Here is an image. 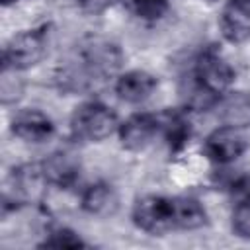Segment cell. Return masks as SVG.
Listing matches in <instances>:
<instances>
[{
    "label": "cell",
    "instance_id": "8",
    "mask_svg": "<svg viewBox=\"0 0 250 250\" xmlns=\"http://www.w3.org/2000/svg\"><path fill=\"white\" fill-rule=\"evenodd\" d=\"M53 121L39 109H21L12 119V133L27 143H43L53 135Z\"/></svg>",
    "mask_w": 250,
    "mask_h": 250
},
{
    "label": "cell",
    "instance_id": "6",
    "mask_svg": "<svg viewBox=\"0 0 250 250\" xmlns=\"http://www.w3.org/2000/svg\"><path fill=\"white\" fill-rule=\"evenodd\" d=\"M158 129H160L158 117L150 113H135L119 125V139L125 148L143 150L154 139Z\"/></svg>",
    "mask_w": 250,
    "mask_h": 250
},
{
    "label": "cell",
    "instance_id": "19",
    "mask_svg": "<svg viewBox=\"0 0 250 250\" xmlns=\"http://www.w3.org/2000/svg\"><path fill=\"white\" fill-rule=\"evenodd\" d=\"M230 6L240 16H250V0H230Z\"/></svg>",
    "mask_w": 250,
    "mask_h": 250
},
{
    "label": "cell",
    "instance_id": "5",
    "mask_svg": "<svg viewBox=\"0 0 250 250\" xmlns=\"http://www.w3.org/2000/svg\"><path fill=\"white\" fill-rule=\"evenodd\" d=\"M195 78L211 94H223L234 80V70L217 53H203L195 66Z\"/></svg>",
    "mask_w": 250,
    "mask_h": 250
},
{
    "label": "cell",
    "instance_id": "2",
    "mask_svg": "<svg viewBox=\"0 0 250 250\" xmlns=\"http://www.w3.org/2000/svg\"><path fill=\"white\" fill-rule=\"evenodd\" d=\"M70 125H72V133L78 139L102 141L115 131L117 117L107 105L98 104V102H90V104L76 107Z\"/></svg>",
    "mask_w": 250,
    "mask_h": 250
},
{
    "label": "cell",
    "instance_id": "10",
    "mask_svg": "<svg viewBox=\"0 0 250 250\" xmlns=\"http://www.w3.org/2000/svg\"><path fill=\"white\" fill-rule=\"evenodd\" d=\"M41 172L47 184L66 188L78 178V160L68 152H55L41 162Z\"/></svg>",
    "mask_w": 250,
    "mask_h": 250
},
{
    "label": "cell",
    "instance_id": "14",
    "mask_svg": "<svg viewBox=\"0 0 250 250\" xmlns=\"http://www.w3.org/2000/svg\"><path fill=\"white\" fill-rule=\"evenodd\" d=\"M160 121V119H158ZM160 125H164V131H166V139L170 141V145L174 146H180L188 141V135H189V127L188 123L184 121L182 115L178 113H166L164 115V121H160Z\"/></svg>",
    "mask_w": 250,
    "mask_h": 250
},
{
    "label": "cell",
    "instance_id": "3",
    "mask_svg": "<svg viewBox=\"0 0 250 250\" xmlns=\"http://www.w3.org/2000/svg\"><path fill=\"white\" fill-rule=\"evenodd\" d=\"M135 225L148 234H164L174 229L172 197L146 195L135 203L133 209Z\"/></svg>",
    "mask_w": 250,
    "mask_h": 250
},
{
    "label": "cell",
    "instance_id": "9",
    "mask_svg": "<svg viewBox=\"0 0 250 250\" xmlns=\"http://www.w3.org/2000/svg\"><path fill=\"white\" fill-rule=\"evenodd\" d=\"M156 88V78L145 70H129L119 76L115 92L123 102L139 104L145 102Z\"/></svg>",
    "mask_w": 250,
    "mask_h": 250
},
{
    "label": "cell",
    "instance_id": "18",
    "mask_svg": "<svg viewBox=\"0 0 250 250\" xmlns=\"http://www.w3.org/2000/svg\"><path fill=\"white\" fill-rule=\"evenodd\" d=\"M82 4H84V8L90 10V12H100V10H104L105 6H109L111 0H82Z\"/></svg>",
    "mask_w": 250,
    "mask_h": 250
},
{
    "label": "cell",
    "instance_id": "1",
    "mask_svg": "<svg viewBox=\"0 0 250 250\" xmlns=\"http://www.w3.org/2000/svg\"><path fill=\"white\" fill-rule=\"evenodd\" d=\"M121 64L117 45L102 37H90L78 47L76 59L62 72V82L72 90H84L96 80L113 74Z\"/></svg>",
    "mask_w": 250,
    "mask_h": 250
},
{
    "label": "cell",
    "instance_id": "20",
    "mask_svg": "<svg viewBox=\"0 0 250 250\" xmlns=\"http://www.w3.org/2000/svg\"><path fill=\"white\" fill-rule=\"evenodd\" d=\"M12 2H16V0H2V4H4V6H8V4H12Z\"/></svg>",
    "mask_w": 250,
    "mask_h": 250
},
{
    "label": "cell",
    "instance_id": "15",
    "mask_svg": "<svg viewBox=\"0 0 250 250\" xmlns=\"http://www.w3.org/2000/svg\"><path fill=\"white\" fill-rule=\"evenodd\" d=\"M41 246H51V248H78V246H86L84 240L70 229H57L53 230L45 242Z\"/></svg>",
    "mask_w": 250,
    "mask_h": 250
},
{
    "label": "cell",
    "instance_id": "4",
    "mask_svg": "<svg viewBox=\"0 0 250 250\" xmlns=\"http://www.w3.org/2000/svg\"><path fill=\"white\" fill-rule=\"evenodd\" d=\"M45 55V37L39 31H25L10 39L4 49V66L23 70L37 64Z\"/></svg>",
    "mask_w": 250,
    "mask_h": 250
},
{
    "label": "cell",
    "instance_id": "7",
    "mask_svg": "<svg viewBox=\"0 0 250 250\" xmlns=\"http://www.w3.org/2000/svg\"><path fill=\"white\" fill-rule=\"evenodd\" d=\"M246 148L244 137L234 127H221L213 131L205 141V154L219 164H227L236 160Z\"/></svg>",
    "mask_w": 250,
    "mask_h": 250
},
{
    "label": "cell",
    "instance_id": "17",
    "mask_svg": "<svg viewBox=\"0 0 250 250\" xmlns=\"http://www.w3.org/2000/svg\"><path fill=\"white\" fill-rule=\"evenodd\" d=\"M131 6L137 16L145 20H156L166 12L168 0H131Z\"/></svg>",
    "mask_w": 250,
    "mask_h": 250
},
{
    "label": "cell",
    "instance_id": "13",
    "mask_svg": "<svg viewBox=\"0 0 250 250\" xmlns=\"http://www.w3.org/2000/svg\"><path fill=\"white\" fill-rule=\"evenodd\" d=\"M172 211H174V229L193 230L207 223L205 209L201 207L199 201H195L191 197H174Z\"/></svg>",
    "mask_w": 250,
    "mask_h": 250
},
{
    "label": "cell",
    "instance_id": "12",
    "mask_svg": "<svg viewBox=\"0 0 250 250\" xmlns=\"http://www.w3.org/2000/svg\"><path fill=\"white\" fill-rule=\"evenodd\" d=\"M219 117L227 127H246L250 125V94L230 92L219 102Z\"/></svg>",
    "mask_w": 250,
    "mask_h": 250
},
{
    "label": "cell",
    "instance_id": "16",
    "mask_svg": "<svg viewBox=\"0 0 250 250\" xmlns=\"http://www.w3.org/2000/svg\"><path fill=\"white\" fill-rule=\"evenodd\" d=\"M232 230L240 238H250V199L236 203L232 213Z\"/></svg>",
    "mask_w": 250,
    "mask_h": 250
},
{
    "label": "cell",
    "instance_id": "11",
    "mask_svg": "<svg viewBox=\"0 0 250 250\" xmlns=\"http://www.w3.org/2000/svg\"><path fill=\"white\" fill-rule=\"evenodd\" d=\"M119 199L111 186L107 184H92L82 193V207L86 213L96 217H107L117 211Z\"/></svg>",
    "mask_w": 250,
    "mask_h": 250
}]
</instances>
